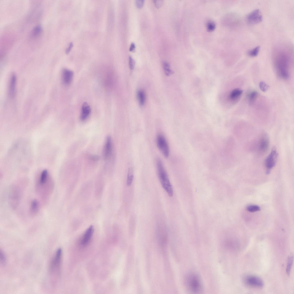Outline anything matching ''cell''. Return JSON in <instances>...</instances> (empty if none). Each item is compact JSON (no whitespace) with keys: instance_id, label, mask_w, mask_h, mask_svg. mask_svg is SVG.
Wrapping results in <instances>:
<instances>
[{"instance_id":"cell-5","label":"cell","mask_w":294,"mask_h":294,"mask_svg":"<svg viewBox=\"0 0 294 294\" xmlns=\"http://www.w3.org/2000/svg\"><path fill=\"white\" fill-rule=\"evenodd\" d=\"M157 146L163 156L166 158L168 157L169 154V146L164 136L161 134H158L156 138Z\"/></svg>"},{"instance_id":"cell-33","label":"cell","mask_w":294,"mask_h":294,"mask_svg":"<svg viewBox=\"0 0 294 294\" xmlns=\"http://www.w3.org/2000/svg\"><path fill=\"white\" fill-rule=\"evenodd\" d=\"M91 158L93 160H97L99 158V157L97 156L93 155L91 156Z\"/></svg>"},{"instance_id":"cell-22","label":"cell","mask_w":294,"mask_h":294,"mask_svg":"<svg viewBox=\"0 0 294 294\" xmlns=\"http://www.w3.org/2000/svg\"><path fill=\"white\" fill-rule=\"evenodd\" d=\"M42 30V28L40 25H38L34 28L32 30V35L34 37H36L39 36Z\"/></svg>"},{"instance_id":"cell-3","label":"cell","mask_w":294,"mask_h":294,"mask_svg":"<svg viewBox=\"0 0 294 294\" xmlns=\"http://www.w3.org/2000/svg\"><path fill=\"white\" fill-rule=\"evenodd\" d=\"M185 280V286L190 292L197 293L202 291V286L201 280L196 274L191 273L188 274Z\"/></svg>"},{"instance_id":"cell-4","label":"cell","mask_w":294,"mask_h":294,"mask_svg":"<svg viewBox=\"0 0 294 294\" xmlns=\"http://www.w3.org/2000/svg\"><path fill=\"white\" fill-rule=\"evenodd\" d=\"M62 255L61 248H59L53 257L50 264L49 271L52 274L58 273L59 270Z\"/></svg>"},{"instance_id":"cell-26","label":"cell","mask_w":294,"mask_h":294,"mask_svg":"<svg viewBox=\"0 0 294 294\" xmlns=\"http://www.w3.org/2000/svg\"><path fill=\"white\" fill-rule=\"evenodd\" d=\"M207 30L209 31H212L214 30L215 25L214 22L210 21L208 22L207 25Z\"/></svg>"},{"instance_id":"cell-28","label":"cell","mask_w":294,"mask_h":294,"mask_svg":"<svg viewBox=\"0 0 294 294\" xmlns=\"http://www.w3.org/2000/svg\"><path fill=\"white\" fill-rule=\"evenodd\" d=\"M129 68L132 70L134 68L135 65V61L131 56H129Z\"/></svg>"},{"instance_id":"cell-6","label":"cell","mask_w":294,"mask_h":294,"mask_svg":"<svg viewBox=\"0 0 294 294\" xmlns=\"http://www.w3.org/2000/svg\"><path fill=\"white\" fill-rule=\"evenodd\" d=\"M277 156L278 154L276 149L275 148H273L265 160V165L266 169L267 174H269L271 170L275 166Z\"/></svg>"},{"instance_id":"cell-1","label":"cell","mask_w":294,"mask_h":294,"mask_svg":"<svg viewBox=\"0 0 294 294\" xmlns=\"http://www.w3.org/2000/svg\"><path fill=\"white\" fill-rule=\"evenodd\" d=\"M291 48L285 45L278 46L273 53L274 61L278 75L283 78L289 77V70L292 60Z\"/></svg>"},{"instance_id":"cell-10","label":"cell","mask_w":294,"mask_h":294,"mask_svg":"<svg viewBox=\"0 0 294 294\" xmlns=\"http://www.w3.org/2000/svg\"><path fill=\"white\" fill-rule=\"evenodd\" d=\"M245 281L248 285L257 287H262L264 285L261 279L255 276L250 275L247 276Z\"/></svg>"},{"instance_id":"cell-11","label":"cell","mask_w":294,"mask_h":294,"mask_svg":"<svg viewBox=\"0 0 294 294\" xmlns=\"http://www.w3.org/2000/svg\"><path fill=\"white\" fill-rule=\"evenodd\" d=\"M112 151V143L111 138L108 136L106 139L103 150V156L105 160L108 159Z\"/></svg>"},{"instance_id":"cell-19","label":"cell","mask_w":294,"mask_h":294,"mask_svg":"<svg viewBox=\"0 0 294 294\" xmlns=\"http://www.w3.org/2000/svg\"><path fill=\"white\" fill-rule=\"evenodd\" d=\"M134 178L133 171L132 169L130 167L128 169L127 181V184L128 186H130Z\"/></svg>"},{"instance_id":"cell-13","label":"cell","mask_w":294,"mask_h":294,"mask_svg":"<svg viewBox=\"0 0 294 294\" xmlns=\"http://www.w3.org/2000/svg\"><path fill=\"white\" fill-rule=\"evenodd\" d=\"M74 75L73 72L69 69H65L63 70L62 74V78L63 83L65 84H69L71 82Z\"/></svg>"},{"instance_id":"cell-30","label":"cell","mask_w":294,"mask_h":294,"mask_svg":"<svg viewBox=\"0 0 294 294\" xmlns=\"http://www.w3.org/2000/svg\"><path fill=\"white\" fill-rule=\"evenodd\" d=\"M153 1L156 7L158 8L162 6L164 2L163 1L161 0H155Z\"/></svg>"},{"instance_id":"cell-7","label":"cell","mask_w":294,"mask_h":294,"mask_svg":"<svg viewBox=\"0 0 294 294\" xmlns=\"http://www.w3.org/2000/svg\"><path fill=\"white\" fill-rule=\"evenodd\" d=\"M262 19L261 13L258 9H256L251 11L246 17L247 23L251 25L259 23L262 21Z\"/></svg>"},{"instance_id":"cell-8","label":"cell","mask_w":294,"mask_h":294,"mask_svg":"<svg viewBox=\"0 0 294 294\" xmlns=\"http://www.w3.org/2000/svg\"><path fill=\"white\" fill-rule=\"evenodd\" d=\"M269 140L266 134H262L260 137L258 144V150L260 154H263L268 150L269 146Z\"/></svg>"},{"instance_id":"cell-2","label":"cell","mask_w":294,"mask_h":294,"mask_svg":"<svg viewBox=\"0 0 294 294\" xmlns=\"http://www.w3.org/2000/svg\"><path fill=\"white\" fill-rule=\"evenodd\" d=\"M157 172L160 183L163 187L170 197L173 195V191L167 174L160 159L156 160Z\"/></svg>"},{"instance_id":"cell-24","label":"cell","mask_w":294,"mask_h":294,"mask_svg":"<svg viewBox=\"0 0 294 294\" xmlns=\"http://www.w3.org/2000/svg\"><path fill=\"white\" fill-rule=\"evenodd\" d=\"M293 256H289L288 257L286 269V272L288 275H289L290 274L293 264Z\"/></svg>"},{"instance_id":"cell-15","label":"cell","mask_w":294,"mask_h":294,"mask_svg":"<svg viewBox=\"0 0 294 294\" xmlns=\"http://www.w3.org/2000/svg\"><path fill=\"white\" fill-rule=\"evenodd\" d=\"M16 78L15 75L13 74L11 76L9 86V94L10 97H13L16 93Z\"/></svg>"},{"instance_id":"cell-12","label":"cell","mask_w":294,"mask_h":294,"mask_svg":"<svg viewBox=\"0 0 294 294\" xmlns=\"http://www.w3.org/2000/svg\"><path fill=\"white\" fill-rule=\"evenodd\" d=\"M94 231L93 227L92 225L90 226L86 231L81 241V243L82 245H87L90 241Z\"/></svg>"},{"instance_id":"cell-21","label":"cell","mask_w":294,"mask_h":294,"mask_svg":"<svg viewBox=\"0 0 294 294\" xmlns=\"http://www.w3.org/2000/svg\"><path fill=\"white\" fill-rule=\"evenodd\" d=\"M260 49V47L259 46H257L248 51L247 53V55L251 57H255L258 55Z\"/></svg>"},{"instance_id":"cell-25","label":"cell","mask_w":294,"mask_h":294,"mask_svg":"<svg viewBox=\"0 0 294 294\" xmlns=\"http://www.w3.org/2000/svg\"><path fill=\"white\" fill-rule=\"evenodd\" d=\"M247 210L251 212H254L259 211L260 210V207L256 205H251L247 206Z\"/></svg>"},{"instance_id":"cell-27","label":"cell","mask_w":294,"mask_h":294,"mask_svg":"<svg viewBox=\"0 0 294 294\" xmlns=\"http://www.w3.org/2000/svg\"><path fill=\"white\" fill-rule=\"evenodd\" d=\"M259 86L261 90L264 92L266 91L269 88V86L263 82H260Z\"/></svg>"},{"instance_id":"cell-17","label":"cell","mask_w":294,"mask_h":294,"mask_svg":"<svg viewBox=\"0 0 294 294\" xmlns=\"http://www.w3.org/2000/svg\"><path fill=\"white\" fill-rule=\"evenodd\" d=\"M243 91L239 88H235L230 93L229 98L232 100H235L238 99L241 96Z\"/></svg>"},{"instance_id":"cell-23","label":"cell","mask_w":294,"mask_h":294,"mask_svg":"<svg viewBox=\"0 0 294 294\" xmlns=\"http://www.w3.org/2000/svg\"><path fill=\"white\" fill-rule=\"evenodd\" d=\"M258 96V93L255 91L250 92L248 95L249 102L251 104H253L256 99Z\"/></svg>"},{"instance_id":"cell-16","label":"cell","mask_w":294,"mask_h":294,"mask_svg":"<svg viewBox=\"0 0 294 294\" xmlns=\"http://www.w3.org/2000/svg\"><path fill=\"white\" fill-rule=\"evenodd\" d=\"M40 208V204L38 201L36 199L31 202L30 208V213L32 216H35L38 212Z\"/></svg>"},{"instance_id":"cell-20","label":"cell","mask_w":294,"mask_h":294,"mask_svg":"<svg viewBox=\"0 0 294 294\" xmlns=\"http://www.w3.org/2000/svg\"><path fill=\"white\" fill-rule=\"evenodd\" d=\"M163 66L164 72L166 75L169 76L173 74V72L170 69L169 64L168 62L166 61L163 62Z\"/></svg>"},{"instance_id":"cell-31","label":"cell","mask_w":294,"mask_h":294,"mask_svg":"<svg viewBox=\"0 0 294 294\" xmlns=\"http://www.w3.org/2000/svg\"><path fill=\"white\" fill-rule=\"evenodd\" d=\"M0 260L2 263H4L6 260V257L3 252L0 251Z\"/></svg>"},{"instance_id":"cell-14","label":"cell","mask_w":294,"mask_h":294,"mask_svg":"<svg viewBox=\"0 0 294 294\" xmlns=\"http://www.w3.org/2000/svg\"><path fill=\"white\" fill-rule=\"evenodd\" d=\"M91 113V108L87 103L85 102L83 104L82 108L80 119L82 121L86 119L89 116Z\"/></svg>"},{"instance_id":"cell-29","label":"cell","mask_w":294,"mask_h":294,"mask_svg":"<svg viewBox=\"0 0 294 294\" xmlns=\"http://www.w3.org/2000/svg\"><path fill=\"white\" fill-rule=\"evenodd\" d=\"M144 0H136L135 1V4L136 6L138 8H142L144 4Z\"/></svg>"},{"instance_id":"cell-9","label":"cell","mask_w":294,"mask_h":294,"mask_svg":"<svg viewBox=\"0 0 294 294\" xmlns=\"http://www.w3.org/2000/svg\"><path fill=\"white\" fill-rule=\"evenodd\" d=\"M21 193L20 189L17 187H14L11 192L10 201L11 205L14 208H16L18 205L20 200Z\"/></svg>"},{"instance_id":"cell-18","label":"cell","mask_w":294,"mask_h":294,"mask_svg":"<svg viewBox=\"0 0 294 294\" xmlns=\"http://www.w3.org/2000/svg\"><path fill=\"white\" fill-rule=\"evenodd\" d=\"M138 99L140 105H143L145 102L146 96L144 92L142 90H138L137 93Z\"/></svg>"},{"instance_id":"cell-32","label":"cell","mask_w":294,"mask_h":294,"mask_svg":"<svg viewBox=\"0 0 294 294\" xmlns=\"http://www.w3.org/2000/svg\"><path fill=\"white\" fill-rule=\"evenodd\" d=\"M136 48L135 45L134 43L132 42L131 44L129 50L130 51H134Z\"/></svg>"}]
</instances>
